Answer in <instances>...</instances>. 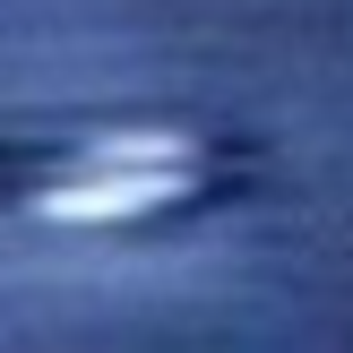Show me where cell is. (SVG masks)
Returning <instances> with one entry per match:
<instances>
[{
	"mask_svg": "<svg viewBox=\"0 0 353 353\" xmlns=\"http://www.w3.org/2000/svg\"><path fill=\"white\" fill-rule=\"evenodd\" d=\"M172 164H181V155H172L164 138H130V155H121V138H112V147L78 155V172L52 190V207H61V216H121V207H147V199H164Z\"/></svg>",
	"mask_w": 353,
	"mask_h": 353,
	"instance_id": "cell-1",
	"label": "cell"
}]
</instances>
